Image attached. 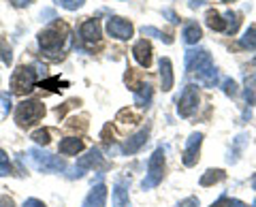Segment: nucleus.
<instances>
[{
	"label": "nucleus",
	"instance_id": "obj_45",
	"mask_svg": "<svg viewBox=\"0 0 256 207\" xmlns=\"http://www.w3.org/2000/svg\"><path fill=\"white\" fill-rule=\"evenodd\" d=\"M222 2H233V0H222Z\"/></svg>",
	"mask_w": 256,
	"mask_h": 207
},
{
	"label": "nucleus",
	"instance_id": "obj_9",
	"mask_svg": "<svg viewBox=\"0 0 256 207\" xmlns=\"http://www.w3.org/2000/svg\"><path fill=\"white\" fill-rule=\"evenodd\" d=\"M203 143V132H192L186 141V152H184V164L194 166L198 162V150Z\"/></svg>",
	"mask_w": 256,
	"mask_h": 207
},
{
	"label": "nucleus",
	"instance_id": "obj_4",
	"mask_svg": "<svg viewBox=\"0 0 256 207\" xmlns=\"http://www.w3.org/2000/svg\"><path fill=\"white\" fill-rule=\"evenodd\" d=\"M45 116V107L38 100H22L15 109V122L20 126H32Z\"/></svg>",
	"mask_w": 256,
	"mask_h": 207
},
{
	"label": "nucleus",
	"instance_id": "obj_13",
	"mask_svg": "<svg viewBox=\"0 0 256 207\" xmlns=\"http://www.w3.org/2000/svg\"><path fill=\"white\" fill-rule=\"evenodd\" d=\"M77 166H79L82 171H86V169H94V166H105V160H102V156H100V150L92 148L86 156H82V158L77 160Z\"/></svg>",
	"mask_w": 256,
	"mask_h": 207
},
{
	"label": "nucleus",
	"instance_id": "obj_5",
	"mask_svg": "<svg viewBox=\"0 0 256 207\" xmlns=\"http://www.w3.org/2000/svg\"><path fill=\"white\" fill-rule=\"evenodd\" d=\"M36 66L34 64H22L13 70V77H11V88L15 94H28L32 88L36 86Z\"/></svg>",
	"mask_w": 256,
	"mask_h": 207
},
{
	"label": "nucleus",
	"instance_id": "obj_20",
	"mask_svg": "<svg viewBox=\"0 0 256 207\" xmlns=\"http://www.w3.org/2000/svg\"><path fill=\"white\" fill-rule=\"evenodd\" d=\"M152 94H154V90H152L150 84H141L137 90H134V102L141 107H148L150 100H152Z\"/></svg>",
	"mask_w": 256,
	"mask_h": 207
},
{
	"label": "nucleus",
	"instance_id": "obj_1",
	"mask_svg": "<svg viewBox=\"0 0 256 207\" xmlns=\"http://www.w3.org/2000/svg\"><path fill=\"white\" fill-rule=\"evenodd\" d=\"M68 36V28L64 26V24H54V26L45 28L38 32V45H41V50L50 56H56L60 50L64 41H66Z\"/></svg>",
	"mask_w": 256,
	"mask_h": 207
},
{
	"label": "nucleus",
	"instance_id": "obj_27",
	"mask_svg": "<svg viewBox=\"0 0 256 207\" xmlns=\"http://www.w3.org/2000/svg\"><path fill=\"white\" fill-rule=\"evenodd\" d=\"M196 82L201 84V86H205V88H214L216 82H218V70L212 68L210 73H205V75H201V77H196Z\"/></svg>",
	"mask_w": 256,
	"mask_h": 207
},
{
	"label": "nucleus",
	"instance_id": "obj_33",
	"mask_svg": "<svg viewBox=\"0 0 256 207\" xmlns=\"http://www.w3.org/2000/svg\"><path fill=\"white\" fill-rule=\"evenodd\" d=\"M222 92L226 94V96H235L237 94V82L235 79H224L222 82Z\"/></svg>",
	"mask_w": 256,
	"mask_h": 207
},
{
	"label": "nucleus",
	"instance_id": "obj_34",
	"mask_svg": "<svg viewBox=\"0 0 256 207\" xmlns=\"http://www.w3.org/2000/svg\"><path fill=\"white\" fill-rule=\"evenodd\" d=\"M11 173V162H9V156H6L2 150H0V175H9Z\"/></svg>",
	"mask_w": 256,
	"mask_h": 207
},
{
	"label": "nucleus",
	"instance_id": "obj_16",
	"mask_svg": "<svg viewBox=\"0 0 256 207\" xmlns=\"http://www.w3.org/2000/svg\"><path fill=\"white\" fill-rule=\"evenodd\" d=\"M201 36H203V32H201V26H198L196 22H188L182 30V41L186 45H196L201 41Z\"/></svg>",
	"mask_w": 256,
	"mask_h": 207
},
{
	"label": "nucleus",
	"instance_id": "obj_41",
	"mask_svg": "<svg viewBox=\"0 0 256 207\" xmlns=\"http://www.w3.org/2000/svg\"><path fill=\"white\" fill-rule=\"evenodd\" d=\"M41 18H47V22H50V20H56V13L50 11V9H45V11L41 13Z\"/></svg>",
	"mask_w": 256,
	"mask_h": 207
},
{
	"label": "nucleus",
	"instance_id": "obj_7",
	"mask_svg": "<svg viewBox=\"0 0 256 207\" xmlns=\"http://www.w3.org/2000/svg\"><path fill=\"white\" fill-rule=\"evenodd\" d=\"M180 105H178V114L182 118H190L192 114L196 111L198 107V92H196V86H186V90L182 92L180 96Z\"/></svg>",
	"mask_w": 256,
	"mask_h": 207
},
{
	"label": "nucleus",
	"instance_id": "obj_26",
	"mask_svg": "<svg viewBox=\"0 0 256 207\" xmlns=\"http://www.w3.org/2000/svg\"><path fill=\"white\" fill-rule=\"evenodd\" d=\"M30 139L34 141V143H38V146H47V143L52 141V132L47 130V128H38V130H34L30 134Z\"/></svg>",
	"mask_w": 256,
	"mask_h": 207
},
{
	"label": "nucleus",
	"instance_id": "obj_22",
	"mask_svg": "<svg viewBox=\"0 0 256 207\" xmlns=\"http://www.w3.org/2000/svg\"><path fill=\"white\" fill-rule=\"evenodd\" d=\"M222 18H224V22H226V30H224V32H226V34H235L239 30V24H242V15L235 13V11H226Z\"/></svg>",
	"mask_w": 256,
	"mask_h": 207
},
{
	"label": "nucleus",
	"instance_id": "obj_25",
	"mask_svg": "<svg viewBox=\"0 0 256 207\" xmlns=\"http://www.w3.org/2000/svg\"><path fill=\"white\" fill-rule=\"evenodd\" d=\"M141 34H143V36H156V38H160V41H164L166 45H171V43H173V36L164 34V32H160V30L154 28V26H143V28H141Z\"/></svg>",
	"mask_w": 256,
	"mask_h": 207
},
{
	"label": "nucleus",
	"instance_id": "obj_43",
	"mask_svg": "<svg viewBox=\"0 0 256 207\" xmlns=\"http://www.w3.org/2000/svg\"><path fill=\"white\" fill-rule=\"evenodd\" d=\"M0 207H13L11 198H0Z\"/></svg>",
	"mask_w": 256,
	"mask_h": 207
},
{
	"label": "nucleus",
	"instance_id": "obj_36",
	"mask_svg": "<svg viewBox=\"0 0 256 207\" xmlns=\"http://www.w3.org/2000/svg\"><path fill=\"white\" fill-rule=\"evenodd\" d=\"M178 207H198V198L190 196V198H186V201H182Z\"/></svg>",
	"mask_w": 256,
	"mask_h": 207
},
{
	"label": "nucleus",
	"instance_id": "obj_42",
	"mask_svg": "<svg viewBox=\"0 0 256 207\" xmlns=\"http://www.w3.org/2000/svg\"><path fill=\"white\" fill-rule=\"evenodd\" d=\"M188 4H190V9H196V6L203 4V0H188Z\"/></svg>",
	"mask_w": 256,
	"mask_h": 207
},
{
	"label": "nucleus",
	"instance_id": "obj_15",
	"mask_svg": "<svg viewBox=\"0 0 256 207\" xmlns=\"http://www.w3.org/2000/svg\"><path fill=\"white\" fill-rule=\"evenodd\" d=\"M160 86L162 92H169L173 88V64L169 58H160Z\"/></svg>",
	"mask_w": 256,
	"mask_h": 207
},
{
	"label": "nucleus",
	"instance_id": "obj_12",
	"mask_svg": "<svg viewBox=\"0 0 256 207\" xmlns=\"http://www.w3.org/2000/svg\"><path fill=\"white\" fill-rule=\"evenodd\" d=\"M79 36L84 38L88 43H96L100 38V24L98 20H88L82 24V28H79Z\"/></svg>",
	"mask_w": 256,
	"mask_h": 207
},
{
	"label": "nucleus",
	"instance_id": "obj_8",
	"mask_svg": "<svg viewBox=\"0 0 256 207\" xmlns=\"http://www.w3.org/2000/svg\"><path fill=\"white\" fill-rule=\"evenodd\" d=\"M107 32L118 41H128L132 36V24L124 18H111L107 22Z\"/></svg>",
	"mask_w": 256,
	"mask_h": 207
},
{
	"label": "nucleus",
	"instance_id": "obj_21",
	"mask_svg": "<svg viewBox=\"0 0 256 207\" xmlns=\"http://www.w3.org/2000/svg\"><path fill=\"white\" fill-rule=\"evenodd\" d=\"M224 178H226V173L222 169H210L201 175V186H214V184H218V182H222Z\"/></svg>",
	"mask_w": 256,
	"mask_h": 207
},
{
	"label": "nucleus",
	"instance_id": "obj_11",
	"mask_svg": "<svg viewBox=\"0 0 256 207\" xmlns=\"http://www.w3.org/2000/svg\"><path fill=\"white\" fill-rule=\"evenodd\" d=\"M132 56H134V60H137L143 68H150V64H152V45H150V41L141 38V41L134 43Z\"/></svg>",
	"mask_w": 256,
	"mask_h": 207
},
{
	"label": "nucleus",
	"instance_id": "obj_39",
	"mask_svg": "<svg viewBox=\"0 0 256 207\" xmlns=\"http://www.w3.org/2000/svg\"><path fill=\"white\" fill-rule=\"evenodd\" d=\"M228 207H248L244 201H239V198H230L228 201Z\"/></svg>",
	"mask_w": 256,
	"mask_h": 207
},
{
	"label": "nucleus",
	"instance_id": "obj_23",
	"mask_svg": "<svg viewBox=\"0 0 256 207\" xmlns=\"http://www.w3.org/2000/svg\"><path fill=\"white\" fill-rule=\"evenodd\" d=\"M244 96L248 105H254L256 102V73L248 77L246 75V90H244Z\"/></svg>",
	"mask_w": 256,
	"mask_h": 207
},
{
	"label": "nucleus",
	"instance_id": "obj_47",
	"mask_svg": "<svg viewBox=\"0 0 256 207\" xmlns=\"http://www.w3.org/2000/svg\"><path fill=\"white\" fill-rule=\"evenodd\" d=\"M252 207H256V201H254V205H252Z\"/></svg>",
	"mask_w": 256,
	"mask_h": 207
},
{
	"label": "nucleus",
	"instance_id": "obj_40",
	"mask_svg": "<svg viewBox=\"0 0 256 207\" xmlns=\"http://www.w3.org/2000/svg\"><path fill=\"white\" fill-rule=\"evenodd\" d=\"M13 6H18V9H22V6H28L30 4V0H11Z\"/></svg>",
	"mask_w": 256,
	"mask_h": 207
},
{
	"label": "nucleus",
	"instance_id": "obj_44",
	"mask_svg": "<svg viewBox=\"0 0 256 207\" xmlns=\"http://www.w3.org/2000/svg\"><path fill=\"white\" fill-rule=\"evenodd\" d=\"M252 184H254V188H256V178H254V180H252Z\"/></svg>",
	"mask_w": 256,
	"mask_h": 207
},
{
	"label": "nucleus",
	"instance_id": "obj_2",
	"mask_svg": "<svg viewBox=\"0 0 256 207\" xmlns=\"http://www.w3.org/2000/svg\"><path fill=\"white\" fill-rule=\"evenodd\" d=\"M28 156H30V164L41 173H60V171L66 169V162H64L62 158L47 154L41 148H32L28 152Z\"/></svg>",
	"mask_w": 256,
	"mask_h": 207
},
{
	"label": "nucleus",
	"instance_id": "obj_14",
	"mask_svg": "<svg viewBox=\"0 0 256 207\" xmlns=\"http://www.w3.org/2000/svg\"><path fill=\"white\" fill-rule=\"evenodd\" d=\"M148 137H150V130H148V128L141 130V132H137V134H132V137L122 146V152H124V154H134V152H139V150L148 143Z\"/></svg>",
	"mask_w": 256,
	"mask_h": 207
},
{
	"label": "nucleus",
	"instance_id": "obj_19",
	"mask_svg": "<svg viewBox=\"0 0 256 207\" xmlns=\"http://www.w3.org/2000/svg\"><path fill=\"white\" fill-rule=\"evenodd\" d=\"M205 24L210 26L212 30H216V32H224L226 30V22L222 20V15L216 11V9H210L207 11V15H205Z\"/></svg>",
	"mask_w": 256,
	"mask_h": 207
},
{
	"label": "nucleus",
	"instance_id": "obj_18",
	"mask_svg": "<svg viewBox=\"0 0 256 207\" xmlns=\"http://www.w3.org/2000/svg\"><path fill=\"white\" fill-rule=\"evenodd\" d=\"M114 205L116 207H130V203H128V184L126 182H116V186H114Z\"/></svg>",
	"mask_w": 256,
	"mask_h": 207
},
{
	"label": "nucleus",
	"instance_id": "obj_24",
	"mask_svg": "<svg viewBox=\"0 0 256 207\" xmlns=\"http://www.w3.org/2000/svg\"><path fill=\"white\" fill-rule=\"evenodd\" d=\"M239 47H244V50H256V26H248L244 36L239 38Z\"/></svg>",
	"mask_w": 256,
	"mask_h": 207
},
{
	"label": "nucleus",
	"instance_id": "obj_17",
	"mask_svg": "<svg viewBox=\"0 0 256 207\" xmlns=\"http://www.w3.org/2000/svg\"><path fill=\"white\" fill-rule=\"evenodd\" d=\"M84 150V141L77 139V137H66L60 141V154L64 156H75Z\"/></svg>",
	"mask_w": 256,
	"mask_h": 207
},
{
	"label": "nucleus",
	"instance_id": "obj_3",
	"mask_svg": "<svg viewBox=\"0 0 256 207\" xmlns=\"http://www.w3.org/2000/svg\"><path fill=\"white\" fill-rule=\"evenodd\" d=\"M162 175H164V150H162V148H158L156 152L150 156L148 175H146V180L141 182V188H143V190L156 188L160 182H162Z\"/></svg>",
	"mask_w": 256,
	"mask_h": 207
},
{
	"label": "nucleus",
	"instance_id": "obj_37",
	"mask_svg": "<svg viewBox=\"0 0 256 207\" xmlns=\"http://www.w3.org/2000/svg\"><path fill=\"white\" fill-rule=\"evenodd\" d=\"M162 15H166V18H169V22H171V24H178V22H180V20H178V15H175L171 9H164V11H162Z\"/></svg>",
	"mask_w": 256,
	"mask_h": 207
},
{
	"label": "nucleus",
	"instance_id": "obj_30",
	"mask_svg": "<svg viewBox=\"0 0 256 207\" xmlns=\"http://www.w3.org/2000/svg\"><path fill=\"white\" fill-rule=\"evenodd\" d=\"M0 109H2L0 111V118L4 120V118L9 116V111H11V94H6V92L0 94Z\"/></svg>",
	"mask_w": 256,
	"mask_h": 207
},
{
	"label": "nucleus",
	"instance_id": "obj_29",
	"mask_svg": "<svg viewBox=\"0 0 256 207\" xmlns=\"http://www.w3.org/2000/svg\"><path fill=\"white\" fill-rule=\"evenodd\" d=\"M56 4H60L62 9H66V11H77V9H82L86 0H54Z\"/></svg>",
	"mask_w": 256,
	"mask_h": 207
},
{
	"label": "nucleus",
	"instance_id": "obj_10",
	"mask_svg": "<svg viewBox=\"0 0 256 207\" xmlns=\"http://www.w3.org/2000/svg\"><path fill=\"white\" fill-rule=\"evenodd\" d=\"M105 203H107V186L96 184L90 192H88V196L84 198L82 207H105Z\"/></svg>",
	"mask_w": 256,
	"mask_h": 207
},
{
	"label": "nucleus",
	"instance_id": "obj_32",
	"mask_svg": "<svg viewBox=\"0 0 256 207\" xmlns=\"http://www.w3.org/2000/svg\"><path fill=\"white\" fill-rule=\"evenodd\" d=\"M248 141V134H239V137L235 139V146H233V158H228V162H235L237 160V154L242 152V148H244V143Z\"/></svg>",
	"mask_w": 256,
	"mask_h": 207
},
{
	"label": "nucleus",
	"instance_id": "obj_6",
	"mask_svg": "<svg viewBox=\"0 0 256 207\" xmlns=\"http://www.w3.org/2000/svg\"><path fill=\"white\" fill-rule=\"evenodd\" d=\"M184 60H186V68L188 70H194L196 77H201L205 73H210L214 66V60L207 50H188L186 56H184Z\"/></svg>",
	"mask_w": 256,
	"mask_h": 207
},
{
	"label": "nucleus",
	"instance_id": "obj_38",
	"mask_svg": "<svg viewBox=\"0 0 256 207\" xmlns=\"http://www.w3.org/2000/svg\"><path fill=\"white\" fill-rule=\"evenodd\" d=\"M212 207H228V198H226V196H220Z\"/></svg>",
	"mask_w": 256,
	"mask_h": 207
},
{
	"label": "nucleus",
	"instance_id": "obj_46",
	"mask_svg": "<svg viewBox=\"0 0 256 207\" xmlns=\"http://www.w3.org/2000/svg\"><path fill=\"white\" fill-rule=\"evenodd\" d=\"M252 64H254V66H256V58H254V60H252Z\"/></svg>",
	"mask_w": 256,
	"mask_h": 207
},
{
	"label": "nucleus",
	"instance_id": "obj_31",
	"mask_svg": "<svg viewBox=\"0 0 256 207\" xmlns=\"http://www.w3.org/2000/svg\"><path fill=\"white\" fill-rule=\"evenodd\" d=\"M0 58H2L4 64H11L13 62V52H11V47H6L4 38H0Z\"/></svg>",
	"mask_w": 256,
	"mask_h": 207
},
{
	"label": "nucleus",
	"instance_id": "obj_35",
	"mask_svg": "<svg viewBox=\"0 0 256 207\" xmlns=\"http://www.w3.org/2000/svg\"><path fill=\"white\" fill-rule=\"evenodd\" d=\"M22 207H45V203H43V201H38V198H26Z\"/></svg>",
	"mask_w": 256,
	"mask_h": 207
},
{
	"label": "nucleus",
	"instance_id": "obj_28",
	"mask_svg": "<svg viewBox=\"0 0 256 207\" xmlns=\"http://www.w3.org/2000/svg\"><path fill=\"white\" fill-rule=\"evenodd\" d=\"M41 88H47V90H52V92H60V90H64V88H68V84L66 82H58L56 77H52V79L41 82Z\"/></svg>",
	"mask_w": 256,
	"mask_h": 207
}]
</instances>
